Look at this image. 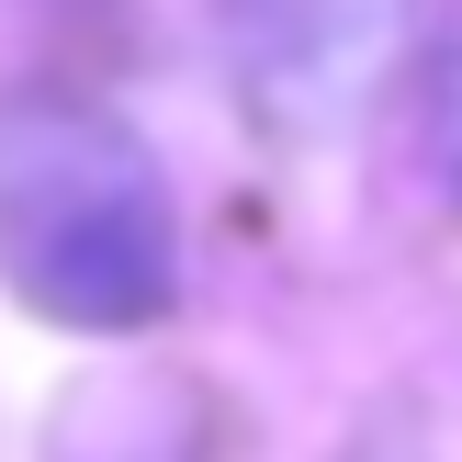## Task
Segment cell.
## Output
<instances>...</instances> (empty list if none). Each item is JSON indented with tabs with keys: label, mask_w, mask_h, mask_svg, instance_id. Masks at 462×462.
<instances>
[{
	"label": "cell",
	"mask_w": 462,
	"mask_h": 462,
	"mask_svg": "<svg viewBox=\"0 0 462 462\" xmlns=\"http://www.w3.org/2000/svg\"><path fill=\"white\" fill-rule=\"evenodd\" d=\"M0 260L23 293L79 328H125L170 293V203L158 170L102 113H23L0 125Z\"/></svg>",
	"instance_id": "1"
},
{
	"label": "cell",
	"mask_w": 462,
	"mask_h": 462,
	"mask_svg": "<svg viewBox=\"0 0 462 462\" xmlns=\"http://www.w3.org/2000/svg\"><path fill=\"white\" fill-rule=\"evenodd\" d=\"M383 34H395V0H237V57L260 68L271 102L328 113L373 79Z\"/></svg>",
	"instance_id": "2"
},
{
	"label": "cell",
	"mask_w": 462,
	"mask_h": 462,
	"mask_svg": "<svg viewBox=\"0 0 462 462\" xmlns=\"http://www.w3.org/2000/svg\"><path fill=\"white\" fill-rule=\"evenodd\" d=\"M429 125H440V170L462 180V45L440 57V90H429Z\"/></svg>",
	"instance_id": "3"
}]
</instances>
